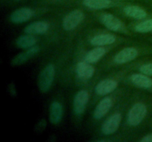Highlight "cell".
I'll return each mask as SVG.
<instances>
[{"mask_svg":"<svg viewBox=\"0 0 152 142\" xmlns=\"http://www.w3.org/2000/svg\"><path fill=\"white\" fill-rule=\"evenodd\" d=\"M55 77V67L53 64H48L42 71L39 77V88L43 93H45L52 86Z\"/></svg>","mask_w":152,"mask_h":142,"instance_id":"obj_1","label":"cell"},{"mask_svg":"<svg viewBox=\"0 0 152 142\" xmlns=\"http://www.w3.org/2000/svg\"><path fill=\"white\" fill-rule=\"evenodd\" d=\"M147 107L142 103H137L131 108L128 115V122L131 126H138L145 118Z\"/></svg>","mask_w":152,"mask_h":142,"instance_id":"obj_2","label":"cell"},{"mask_svg":"<svg viewBox=\"0 0 152 142\" xmlns=\"http://www.w3.org/2000/svg\"><path fill=\"white\" fill-rule=\"evenodd\" d=\"M84 19V13L81 10H73L63 19L62 26L65 30H72L77 28Z\"/></svg>","mask_w":152,"mask_h":142,"instance_id":"obj_3","label":"cell"},{"mask_svg":"<svg viewBox=\"0 0 152 142\" xmlns=\"http://www.w3.org/2000/svg\"><path fill=\"white\" fill-rule=\"evenodd\" d=\"M122 120L121 114L116 112L107 118L102 125V132L105 135H111L115 133L120 127Z\"/></svg>","mask_w":152,"mask_h":142,"instance_id":"obj_4","label":"cell"},{"mask_svg":"<svg viewBox=\"0 0 152 142\" xmlns=\"http://www.w3.org/2000/svg\"><path fill=\"white\" fill-rule=\"evenodd\" d=\"M138 56V51L134 47H126L115 55L114 61L118 64L132 62Z\"/></svg>","mask_w":152,"mask_h":142,"instance_id":"obj_5","label":"cell"},{"mask_svg":"<svg viewBox=\"0 0 152 142\" xmlns=\"http://www.w3.org/2000/svg\"><path fill=\"white\" fill-rule=\"evenodd\" d=\"M89 100V93L87 90H82L77 93L74 99V109L77 115L84 112Z\"/></svg>","mask_w":152,"mask_h":142,"instance_id":"obj_6","label":"cell"},{"mask_svg":"<svg viewBox=\"0 0 152 142\" xmlns=\"http://www.w3.org/2000/svg\"><path fill=\"white\" fill-rule=\"evenodd\" d=\"M34 13L31 9L28 7H22L16 10L11 13L10 20L13 23L20 24L30 20L34 16Z\"/></svg>","mask_w":152,"mask_h":142,"instance_id":"obj_7","label":"cell"},{"mask_svg":"<svg viewBox=\"0 0 152 142\" xmlns=\"http://www.w3.org/2000/svg\"><path fill=\"white\" fill-rule=\"evenodd\" d=\"M99 19L102 25L111 30L119 31L123 29V25L121 21L111 13H104Z\"/></svg>","mask_w":152,"mask_h":142,"instance_id":"obj_8","label":"cell"},{"mask_svg":"<svg viewBox=\"0 0 152 142\" xmlns=\"http://www.w3.org/2000/svg\"><path fill=\"white\" fill-rule=\"evenodd\" d=\"M118 86L117 81L113 79H105L98 83L95 87V93L99 96H105L112 93Z\"/></svg>","mask_w":152,"mask_h":142,"instance_id":"obj_9","label":"cell"},{"mask_svg":"<svg viewBox=\"0 0 152 142\" xmlns=\"http://www.w3.org/2000/svg\"><path fill=\"white\" fill-rule=\"evenodd\" d=\"M112 99L110 97H105L102 99L95 108L94 112V118L99 120L103 118L109 112L110 109L112 106Z\"/></svg>","mask_w":152,"mask_h":142,"instance_id":"obj_10","label":"cell"},{"mask_svg":"<svg viewBox=\"0 0 152 142\" xmlns=\"http://www.w3.org/2000/svg\"><path fill=\"white\" fill-rule=\"evenodd\" d=\"M39 50L40 48L38 46H34V47H31V48H28L26 51L19 53L16 57L13 58L11 62V64L14 65V66L22 64L28 62L31 58L35 56L39 52Z\"/></svg>","mask_w":152,"mask_h":142,"instance_id":"obj_11","label":"cell"},{"mask_svg":"<svg viewBox=\"0 0 152 142\" xmlns=\"http://www.w3.org/2000/svg\"><path fill=\"white\" fill-rule=\"evenodd\" d=\"M77 74L82 79H89L94 75V67L87 62H80L77 64L76 68Z\"/></svg>","mask_w":152,"mask_h":142,"instance_id":"obj_12","label":"cell"},{"mask_svg":"<svg viewBox=\"0 0 152 142\" xmlns=\"http://www.w3.org/2000/svg\"><path fill=\"white\" fill-rule=\"evenodd\" d=\"M49 25L45 22H33V23L28 25L25 28V33L27 34H31V35H37V34H44L48 30Z\"/></svg>","mask_w":152,"mask_h":142,"instance_id":"obj_13","label":"cell"},{"mask_svg":"<svg viewBox=\"0 0 152 142\" xmlns=\"http://www.w3.org/2000/svg\"><path fill=\"white\" fill-rule=\"evenodd\" d=\"M63 115V106L59 101H53L50 107V121L53 124H57L61 121Z\"/></svg>","mask_w":152,"mask_h":142,"instance_id":"obj_14","label":"cell"},{"mask_svg":"<svg viewBox=\"0 0 152 142\" xmlns=\"http://www.w3.org/2000/svg\"><path fill=\"white\" fill-rule=\"evenodd\" d=\"M131 81L135 86L140 88L148 89L152 87V79L143 73H134L131 76Z\"/></svg>","mask_w":152,"mask_h":142,"instance_id":"obj_15","label":"cell"},{"mask_svg":"<svg viewBox=\"0 0 152 142\" xmlns=\"http://www.w3.org/2000/svg\"><path fill=\"white\" fill-rule=\"evenodd\" d=\"M116 37L112 34L103 33L99 34L91 39V44L96 47H102V46L108 45L115 42Z\"/></svg>","mask_w":152,"mask_h":142,"instance_id":"obj_16","label":"cell"},{"mask_svg":"<svg viewBox=\"0 0 152 142\" xmlns=\"http://www.w3.org/2000/svg\"><path fill=\"white\" fill-rule=\"evenodd\" d=\"M124 12L126 16L135 19H142L147 16V13L145 10L139 6L129 5L124 8Z\"/></svg>","mask_w":152,"mask_h":142,"instance_id":"obj_17","label":"cell"},{"mask_svg":"<svg viewBox=\"0 0 152 142\" xmlns=\"http://www.w3.org/2000/svg\"><path fill=\"white\" fill-rule=\"evenodd\" d=\"M105 52H106V50L104 47H95V48L90 50L86 54V57H85V60H86V62H88L90 64L96 63L105 55Z\"/></svg>","mask_w":152,"mask_h":142,"instance_id":"obj_18","label":"cell"},{"mask_svg":"<svg viewBox=\"0 0 152 142\" xmlns=\"http://www.w3.org/2000/svg\"><path fill=\"white\" fill-rule=\"evenodd\" d=\"M83 4L88 8L92 10H100L111 7V0H83Z\"/></svg>","mask_w":152,"mask_h":142,"instance_id":"obj_19","label":"cell"},{"mask_svg":"<svg viewBox=\"0 0 152 142\" xmlns=\"http://www.w3.org/2000/svg\"><path fill=\"white\" fill-rule=\"evenodd\" d=\"M37 38L31 34L21 36L16 39V45L22 49H28L34 47L37 43Z\"/></svg>","mask_w":152,"mask_h":142,"instance_id":"obj_20","label":"cell"},{"mask_svg":"<svg viewBox=\"0 0 152 142\" xmlns=\"http://www.w3.org/2000/svg\"><path fill=\"white\" fill-rule=\"evenodd\" d=\"M135 30L139 33H148L152 31V19L140 22L135 27Z\"/></svg>","mask_w":152,"mask_h":142,"instance_id":"obj_21","label":"cell"},{"mask_svg":"<svg viewBox=\"0 0 152 142\" xmlns=\"http://www.w3.org/2000/svg\"><path fill=\"white\" fill-rule=\"evenodd\" d=\"M140 70L141 71L142 73L145 74L148 76H151V75H152V63L142 64L140 67Z\"/></svg>","mask_w":152,"mask_h":142,"instance_id":"obj_22","label":"cell"},{"mask_svg":"<svg viewBox=\"0 0 152 142\" xmlns=\"http://www.w3.org/2000/svg\"><path fill=\"white\" fill-rule=\"evenodd\" d=\"M142 142H152V134L147 135L145 137L141 139Z\"/></svg>","mask_w":152,"mask_h":142,"instance_id":"obj_23","label":"cell"}]
</instances>
